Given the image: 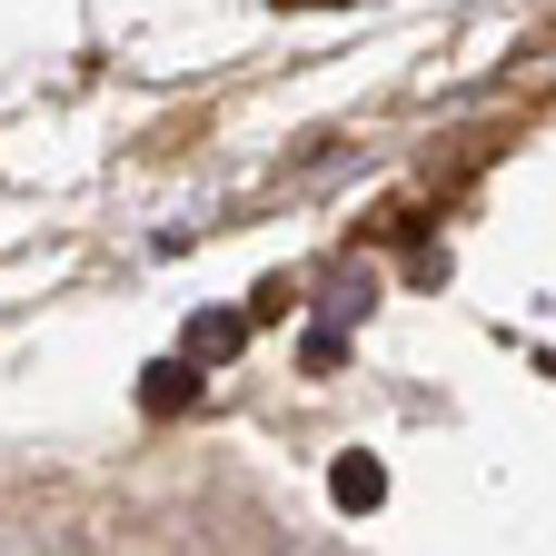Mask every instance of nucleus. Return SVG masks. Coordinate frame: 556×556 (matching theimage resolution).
I'll list each match as a JSON object with an SVG mask.
<instances>
[]
</instances>
